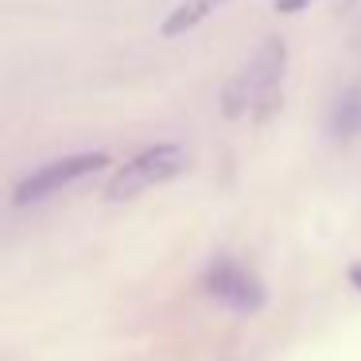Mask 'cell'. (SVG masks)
Masks as SVG:
<instances>
[{
    "mask_svg": "<svg viewBox=\"0 0 361 361\" xmlns=\"http://www.w3.org/2000/svg\"><path fill=\"white\" fill-rule=\"evenodd\" d=\"M102 167H109V152H71V156H59V159H51V164L35 167L32 175H24V179L16 183V190H12V202L16 206L47 202L59 190L90 179V175L102 171Z\"/></svg>",
    "mask_w": 361,
    "mask_h": 361,
    "instance_id": "3",
    "label": "cell"
},
{
    "mask_svg": "<svg viewBox=\"0 0 361 361\" xmlns=\"http://www.w3.org/2000/svg\"><path fill=\"white\" fill-rule=\"evenodd\" d=\"M218 8H226V0H179V4L159 20V35H164V39H179V35L202 27Z\"/></svg>",
    "mask_w": 361,
    "mask_h": 361,
    "instance_id": "5",
    "label": "cell"
},
{
    "mask_svg": "<svg viewBox=\"0 0 361 361\" xmlns=\"http://www.w3.org/2000/svg\"><path fill=\"white\" fill-rule=\"evenodd\" d=\"M187 164H190V152L175 140L140 148L133 159H125V164L113 171V179L105 183V198H109V202H128V198L144 195V190L171 183L175 175L187 171Z\"/></svg>",
    "mask_w": 361,
    "mask_h": 361,
    "instance_id": "2",
    "label": "cell"
},
{
    "mask_svg": "<svg viewBox=\"0 0 361 361\" xmlns=\"http://www.w3.org/2000/svg\"><path fill=\"white\" fill-rule=\"evenodd\" d=\"M283 74H288V43L268 35L237 66L233 78L226 82V90H221V117L241 121V117H252L257 109H272L276 97H280Z\"/></svg>",
    "mask_w": 361,
    "mask_h": 361,
    "instance_id": "1",
    "label": "cell"
},
{
    "mask_svg": "<svg viewBox=\"0 0 361 361\" xmlns=\"http://www.w3.org/2000/svg\"><path fill=\"white\" fill-rule=\"evenodd\" d=\"M350 283L361 291V260H353V264H350Z\"/></svg>",
    "mask_w": 361,
    "mask_h": 361,
    "instance_id": "8",
    "label": "cell"
},
{
    "mask_svg": "<svg viewBox=\"0 0 361 361\" xmlns=\"http://www.w3.org/2000/svg\"><path fill=\"white\" fill-rule=\"evenodd\" d=\"M326 133L334 136V140H353V136H361V82L345 86L342 94L334 97V105H330V113H326Z\"/></svg>",
    "mask_w": 361,
    "mask_h": 361,
    "instance_id": "6",
    "label": "cell"
},
{
    "mask_svg": "<svg viewBox=\"0 0 361 361\" xmlns=\"http://www.w3.org/2000/svg\"><path fill=\"white\" fill-rule=\"evenodd\" d=\"M353 4H357V0H334V8H338V12H350Z\"/></svg>",
    "mask_w": 361,
    "mask_h": 361,
    "instance_id": "9",
    "label": "cell"
},
{
    "mask_svg": "<svg viewBox=\"0 0 361 361\" xmlns=\"http://www.w3.org/2000/svg\"><path fill=\"white\" fill-rule=\"evenodd\" d=\"M272 8L280 12V16H295V12L311 8V0H272Z\"/></svg>",
    "mask_w": 361,
    "mask_h": 361,
    "instance_id": "7",
    "label": "cell"
},
{
    "mask_svg": "<svg viewBox=\"0 0 361 361\" xmlns=\"http://www.w3.org/2000/svg\"><path fill=\"white\" fill-rule=\"evenodd\" d=\"M202 283H206V291H210L221 307H229L233 314H257V311H264V303H268V291H264V283H260V276L233 257L210 260Z\"/></svg>",
    "mask_w": 361,
    "mask_h": 361,
    "instance_id": "4",
    "label": "cell"
}]
</instances>
